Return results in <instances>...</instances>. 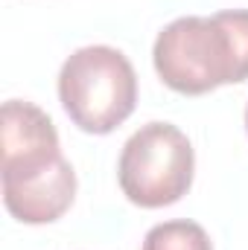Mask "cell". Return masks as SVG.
Returning a JSON list of instances; mask_svg holds the SVG:
<instances>
[{
  "label": "cell",
  "mask_w": 248,
  "mask_h": 250,
  "mask_svg": "<svg viewBox=\"0 0 248 250\" xmlns=\"http://www.w3.org/2000/svg\"><path fill=\"white\" fill-rule=\"evenodd\" d=\"M161 82L184 96H201L248 79V9L210 18L187 15L167 23L152 47Z\"/></svg>",
  "instance_id": "6da1fadb"
},
{
  "label": "cell",
  "mask_w": 248,
  "mask_h": 250,
  "mask_svg": "<svg viewBox=\"0 0 248 250\" xmlns=\"http://www.w3.org/2000/svg\"><path fill=\"white\" fill-rule=\"evenodd\" d=\"M140 250H213V242L201 224L190 218H173L155 224L146 233Z\"/></svg>",
  "instance_id": "8992f818"
},
{
  "label": "cell",
  "mask_w": 248,
  "mask_h": 250,
  "mask_svg": "<svg viewBox=\"0 0 248 250\" xmlns=\"http://www.w3.org/2000/svg\"><path fill=\"white\" fill-rule=\"evenodd\" d=\"M196 175V151L173 123L140 125L120 151L117 181L123 195L143 209H161L181 201Z\"/></svg>",
  "instance_id": "3957f363"
},
{
  "label": "cell",
  "mask_w": 248,
  "mask_h": 250,
  "mask_svg": "<svg viewBox=\"0 0 248 250\" xmlns=\"http://www.w3.org/2000/svg\"><path fill=\"white\" fill-rule=\"evenodd\" d=\"M246 131H248V105H246Z\"/></svg>",
  "instance_id": "52a82bcc"
},
{
  "label": "cell",
  "mask_w": 248,
  "mask_h": 250,
  "mask_svg": "<svg viewBox=\"0 0 248 250\" xmlns=\"http://www.w3.org/2000/svg\"><path fill=\"white\" fill-rule=\"evenodd\" d=\"M59 131L47 111L26 99H6L0 108V181L26 178L62 160Z\"/></svg>",
  "instance_id": "277c9868"
},
{
  "label": "cell",
  "mask_w": 248,
  "mask_h": 250,
  "mask_svg": "<svg viewBox=\"0 0 248 250\" xmlns=\"http://www.w3.org/2000/svg\"><path fill=\"white\" fill-rule=\"evenodd\" d=\"M59 102L82 131L111 134L137 105V73L117 47H79L59 70Z\"/></svg>",
  "instance_id": "7a4b0ae2"
},
{
  "label": "cell",
  "mask_w": 248,
  "mask_h": 250,
  "mask_svg": "<svg viewBox=\"0 0 248 250\" xmlns=\"http://www.w3.org/2000/svg\"><path fill=\"white\" fill-rule=\"evenodd\" d=\"M0 195L12 218L24 224H50L62 218L76 198V172L62 157L44 172L0 181Z\"/></svg>",
  "instance_id": "5b68a950"
}]
</instances>
